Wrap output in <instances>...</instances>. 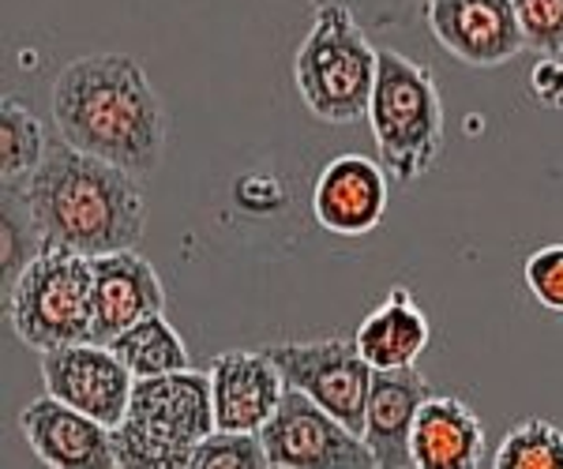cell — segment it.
Instances as JSON below:
<instances>
[{"label":"cell","mask_w":563,"mask_h":469,"mask_svg":"<svg viewBox=\"0 0 563 469\" xmlns=\"http://www.w3.org/2000/svg\"><path fill=\"white\" fill-rule=\"evenodd\" d=\"M57 135L76 150L113 161L135 180L158 174L166 110L147 71L129 53H87L57 71L49 90Z\"/></svg>","instance_id":"obj_1"},{"label":"cell","mask_w":563,"mask_h":469,"mask_svg":"<svg viewBox=\"0 0 563 469\" xmlns=\"http://www.w3.org/2000/svg\"><path fill=\"white\" fill-rule=\"evenodd\" d=\"M4 192L20 200L42 241L76 248L90 259L135 248L147 230V196L140 180L65 139L49 143L42 166Z\"/></svg>","instance_id":"obj_2"},{"label":"cell","mask_w":563,"mask_h":469,"mask_svg":"<svg viewBox=\"0 0 563 469\" xmlns=\"http://www.w3.org/2000/svg\"><path fill=\"white\" fill-rule=\"evenodd\" d=\"M379 76V49L365 38L361 15L350 4H316L312 26L294 57V87L308 113L327 124L368 116Z\"/></svg>","instance_id":"obj_3"},{"label":"cell","mask_w":563,"mask_h":469,"mask_svg":"<svg viewBox=\"0 0 563 469\" xmlns=\"http://www.w3.org/2000/svg\"><path fill=\"white\" fill-rule=\"evenodd\" d=\"M214 432L211 376L185 372L135 380L124 421L113 428L117 466L188 469V455Z\"/></svg>","instance_id":"obj_4"},{"label":"cell","mask_w":563,"mask_h":469,"mask_svg":"<svg viewBox=\"0 0 563 469\" xmlns=\"http://www.w3.org/2000/svg\"><path fill=\"white\" fill-rule=\"evenodd\" d=\"M368 129L379 161L398 185H413L443 155L448 121L429 65L398 49H379V76L368 102Z\"/></svg>","instance_id":"obj_5"},{"label":"cell","mask_w":563,"mask_h":469,"mask_svg":"<svg viewBox=\"0 0 563 469\" xmlns=\"http://www.w3.org/2000/svg\"><path fill=\"white\" fill-rule=\"evenodd\" d=\"M8 323L23 346L49 354L71 342H90L95 327V259L76 248L42 241L4 297Z\"/></svg>","instance_id":"obj_6"},{"label":"cell","mask_w":563,"mask_h":469,"mask_svg":"<svg viewBox=\"0 0 563 469\" xmlns=\"http://www.w3.org/2000/svg\"><path fill=\"white\" fill-rule=\"evenodd\" d=\"M260 436L271 469H379L365 436L346 428L297 387H286Z\"/></svg>","instance_id":"obj_7"},{"label":"cell","mask_w":563,"mask_h":469,"mask_svg":"<svg viewBox=\"0 0 563 469\" xmlns=\"http://www.w3.org/2000/svg\"><path fill=\"white\" fill-rule=\"evenodd\" d=\"M275 365L286 376V387L305 391L312 402L331 410L334 417L357 436H365V405L376 368L361 357L353 338H320V342H278L267 346Z\"/></svg>","instance_id":"obj_8"},{"label":"cell","mask_w":563,"mask_h":469,"mask_svg":"<svg viewBox=\"0 0 563 469\" xmlns=\"http://www.w3.org/2000/svg\"><path fill=\"white\" fill-rule=\"evenodd\" d=\"M42 383L45 394H57L60 402L117 428L129 413L135 376L102 342H71L42 354Z\"/></svg>","instance_id":"obj_9"},{"label":"cell","mask_w":563,"mask_h":469,"mask_svg":"<svg viewBox=\"0 0 563 469\" xmlns=\"http://www.w3.org/2000/svg\"><path fill=\"white\" fill-rule=\"evenodd\" d=\"M435 45L470 68H499L526 49L511 0H424Z\"/></svg>","instance_id":"obj_10"},{"label":"cell","mask_w":563,"mask_h":469,"mask_svg":"<svg viewBox=\"0 0 563 469\" xmlns=\"http://www.w3.org/2000/svg\"><path fill=\"white\" fill-rule=\"evenodd\" d=\"M20 432L26 447L53 469H117L113 428L60 402L57 394L26 402L20 413Z\"/></svg>","instance_id":"obj_11"},{"label":"cell","mask_w":563,"mask_h":469,"mask_svg":"<svg viewBox=\"0 0 563 469\" xmlns=\"http://www.w3.org/2000/svg\"><path fill=\"white\" fill-rule=\"evenodd\" d=\"M387 177L384 161L365 155H339L327 161L312 188V214L320 230L334 237H365L376 230L390 203Z\"/></svg>","instance_id":"obj_12"},{"label":"cell","mask_w":563,"mask_h":469,"mask_svg":"<svg viewBox=\"0 0 563 469\" xmlns=\"http://www.w3.org/2000/svg\"><path fill=\"white\" fill-rule=\"evenodd\" d=\"M166 312V290L143 252L124 248L95 259V327L90 342L109 346L135 323Z\"/></svg>","instance_id":"obj_13"},{"label":"cell","mask_w":563,"mask_h":469,"mask_svg":"<svg viewBox=\"0 0 563 469\" xmlns=\"http://www.w3.org/2000/svg\"><path fill=\"white\" fill-rule=\"evenodd\" d=\"M207 376H211L214 428L260 432L286 394V376L267 349L263 354H249V349L218 354Z\"/></svg>","instance_id":"obj_14"},{"label":"cell","mask_w":563,"mask_h":469,"mask_svg":"<svg viewBox=\"0 0 563 469\" xmlns=\"http://www.w3.org/2000/svg\"><path fill=\"white\" fill-rule=\"evenodd\" d=\"M432 394L429 380L410 368H376L365 405V444L379 469H406L410 462V432L417 410Z\"/></svg>","instance_id":"obj_15"},{"label":"cell","mask_w":563,"mask_h":469,"mask_svg":"<svg viewBox=\"0 0 563 469\" xmlns=\"http://www.w3.org/2000/svg\"><path fill=\"white\" fill-rule=\"evenodd\" d=\"M413 469H477L488 462L481 417L455 394H429L410 432Z\"/></svg>","instance_id":"obj_16"},{"label":"cell","mask_w":563,"mask_h":469,"mask_svg":"<svg viewBox=\"0 0 563 469\" xmlns=\"http://www.w3.org/2000/svg\"><path fill=\"white\" fill-rule=\"evenodd\" d=\"M429 338H432L429 320H424L421 304L413 301V293L406 290V286H395V290L365 315V323H361L357 335H353L361 357H365L372 368L417 365V357L429 349Z\"/></svg>","instance_id":"obj_17"},{"label":"cell","mask_w":563,"mask_h":469,"mask_svg":"<svg viewBox=\"0 0 563 469\" xmlns=\"http://www.w3.org/2000/svg\"><path fill=\"white\" fill-rule=\"evenodd\" d=\"M117 357L124 360V368L135 380H151V376H169L192 368V354H188L185 338L177 335V327L166 320V312L151 315V320L135 323L124 335L109 342Z\"/></svg>","instance_id":"obj_18"},{"label":"cell","mask_w":563,"mask_h":469,"mask_svg":"<svg viewBox=\"0 0 563 469\" xmlns=\"http://www.w3.org/2000/svg\"><path fill=\"white\" fill-rule=\"evenodd\" d=\"M45 155H49V139L42 121L8 94L0 102V185H20L42 166Z\"/></svg>","instance_id":"obj_19"},{"label":"cell","mask_w":563,"mask_h":469,"mask_svg":"<svg viewBox=\"0 0 563 469\" xmlns=\"http://www.w3.org/2000/svg\"><path fill=\"white\" fill-rule=\"evenodd\" d=\"M493 469H563V428L541 417H526L499 439Z\"/></svg>","instance_id":"obj_20"},{"label":"cell","mask_w":563,"mask_h":469,"mask_svg":"<svg viewBox=\"0 0 563 469\" xmlns=\"http://www.w3.org/2000/svg\"><path fill=\"white\" fill-rule=\"evenodd\" d=\"M188 469H271L260 432L214 428L188 455Z\"/></svg>","instance_id":"obj_21"},{"label":"cell","mask_w":563,"mask_h":469,"mask_svg":"<svg viewBox=\"0 0 563 469\" xmlns=\"http://www.w3.org/2000/svg\"><path fill=\"white\" fill-rule=\"evenodd\" d=\"M526 34V49L560 57L563 53V0H511Z\"/></svg>","instance_id":"obj_22"},{"label":"cell","mask_w":563,"mask_h":469,"mask_svg":"<svg viewBox=\"0 0 563 469\" xmlns=\"http://www.w3.org/2000/svg\"><path fill=\"white\" fill-rule=\"evenodd\" d=\"M522 278L541 309L563 315V245H544L533 252L522 267Z\"/></svg>","instance_id":"obj_23"},{"label":"cell","mask_w":563,"mask_h":469,"mask_svg":"<svg viewBox=\"0 0 563 469\" xmlns=\"http://www.w3.org/2000/svg\"><path fill=\"white\" fill-rule=\"evenodd\" d=\"M530 87H533V98L541 105H563V65L560 60H541L530 76Z\"/></svg>","instance_id":"obj_24"},{"label":"cell","mask_w":563,"mask_h":469,"mask_svg":"<svg viewBox=\"0 0 563 469\" xmlns=\"http://www.w3.org/2000/svg\"><path fill=\"white\" fill-rule=\"evenodd\" d=\"M312 4H331V0H312ZM334 4H350L357 15H368L372 23H398V20H406V12H398V8H406L402 0H334Z\"/></svg>","instance_id":"obj_25"}]
</instances>
